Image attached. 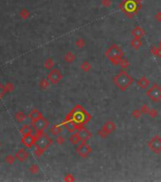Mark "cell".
Instances as JSON below:
<instances>
[{
    "mask_svg": "<svg viewBox=\"0 0 161 182\" xmlns=\"http://www.w3.org/2000/svg\"><path fill=\"white\" fill-rule=\"evenodd\" d=\"M148 115H149V116L151 117V118H153V119H155V118H156L158 116V112H157V110H155V109H150V111H149V113H148Z\"/></svg>",
    "mask_w": 161,
    "mask_h": 182,
    "instance_id": "cell-30",
    "label": "cell"
},
{
    "mask_svg": "<svg viewBox=\"0 0 161 182\" xmlns=\"http://www.w3.org/2000/svg\"><path fill=\"white\" fill-rule=\"evenodd\" d=\"M146 95L153 101H159L161 100V87L158 85H154L147 89Z\"/></svg>",
    "mask_w": 161,
    "mask_h": 182,
    "instance_id": "cell-5",
    "label": "cell"
},
{
    "mask_svg": "<svg viewBox=\"0 0 161 182\" xmlns=\"http://www.w3.org/2000/svg\"><path fill=\"white\" fill-rule=\"evenodd\" d=\"M37 137H34V136H31L30 135H27V136H24V137L22 139V142L24 143V145H26L27 147H30V146H32L34 143L36 142V139Z\"/></svg>",
    "mask_w": 161,
    "mask_h": 182,
    "instance_id": "cell-13",
    "label": "cell"
},
{
    "mask_svg": "<svg viewBox=\"0 0 161 182\" xmlns=\"http://www.w3.org/2000/svg\"><path fill=\"white\" fill-rule=\"evenodd\" d=\"M102 5L104 8H109L112 5V1L111 0H102Z\"/></svg>",
    "mask_w": 161,
    "mask_h": 182,
    "instance_id": "cell-33",
    "label": "cell"
},
{
    "mask_svg": "<svg viewBox=\"0 0 161 182\" xmlns=\"http://www.w3.org/2000/svg\"><path fill=\"white\" fill-rule=\"evenodd\" d=\"M91 68H92V65H91V64L89 63L88 61H84V63L81 65V69L84 72H88L89 70L91 69Z\"/></svg>",
    "mask_w": 161,
    "mask_h": 182,
    "instance_id": "cell-22",
    "label": "cell"
},
{
    "mask_svg": "<svg viewBox=\"0 0 161 182\" xmlns=\"http://www.w3.org/2000/svg\"><path fill=\"white\" fill-rule=\"evenodd\" d=\"M49 79H43L42 81H41V86L42 88H44V89H46V88H47L49 86Z\"/></svg>",
    "mask_w": 161,
    "mask_h": 182,
    "instance_id": "cell-29",
    "label": "cell"
},
{
    "mask_svg": "<svg viewBox=\"0 0 161 182\" xmlns=\"http://www.w3.org/2000/svg\"><path fill=\"white\" fill-rule=\"evenodd\" d=\"M148 147L151 151H153L155 154L161 153V137L155 136L148 141Z\"/></svg>",
    "mask_w": 161,
    "mask_h": 182,
    "instance_id": "cell-6",
    "label": "cell"
},
{
    "mask_svg": "<svg viewBox=\"0 0 161 182\" xmlns=\"http://www.w3.org/2000/svg\"><path fill=\"white\" fill-rule=\"evenodd\" d=\"M64 141H66V140H64V137L59 136L57 139H56V142H57L58 144H63V143H64Z\"/></svg>",
    "mask_w": 161,
    "mask_h": 182,
    "instance_id": "cell-36",
    "label": "cell"
},
{
    "mask_svg": "<svg viewBox=\"0 0 161 182\" xmlns=\"http://www.w3.org/2000/svg\"><path fill=\"white\" fill-rule=\"evenodd\" d=\"M47 125H49V122L43 117L33 122V126L37 132H43L47 127Z\"/></svg>",
    "mask_w": 161,
    "mask_h": 182,
    "instance_id": "cell-11",
    "label": "cell"
},
{
    "mask_svg": "<svg viewBox=\"0 0 161 182\" xmlns=\"http://www.w3.org/2000/svg\"><path fill=\"white\" fill-rule=\"evenodd\" d=\"M63 125L66 127V129L68 131V133H71V134H72V133H74V132H77V130L81 129V128L78 126L71 119H69L67 117L66 118V119H64Z\"/></svg>",
    "mask_w": 161,
    "mask_h": 182,
    "instance_id": "cell-10",
    "label": "cell"
},
{
    "mask_svg": "<svg viewBox=\"0 0 161 182\" xmlns=\"http://www.w3.org/2000/svg\"><path fill=\"white\" fill-rule=\"evenodd\" d=\"M137 2H138V1H141V0H137Z\"/></svg>",
    "mask_w": 161,
    "mask_h": 182,
    "instance_id": "cell-40",
    "label": "cell"
},
{
    "mask_svg": "<svg viewBox=\"0 0 161 182\" xmlns=\"http://www.w3.org/2000/svg\"><path fill=\"white\" fill-rule=\"evenodd\" d=\"M130 65V62L128 60H126V59H121L120 62H119V66L122 69H126V68H128V66Z\"/></svg>",
    "mask_w": 161,
    "mask_h": 182,
    "instance_id": "cell-26",
    "label": "cell"
},
{
    "mask_svg": "<svg viewBox=\"0 0 161 182\" xmlns=\"http://www.w3.org/2000/svg\"><path fill=\"white\" fill-rule=\"evenodd\" d=\"M130 44H131V47L134 48V50H137L142 46V41H141L140 38H135V39L132 40L131 42H130Z\"/></svg>",
    "mask_w": 161,
    "mask_h": 182,
    "instance_id": "cell-18",
    "label": "cell"
},
{
    "mask_svg": "<svg viewBox=\"0 0 161 182\" xmlns=\"http://www.w3.org/2000/svg\"><path fill=\"white\" fill-rule=\"evenodd\" d=\"M78 133H79V135L82 139V142H87V141L90 140V137H92V133L84 127L81 128Z\"/></svg>",
    "mask_w": 161,
    "mask_h": 182,
    "instance_id": "cell-12",
    "label": "cell"
},
{
    "mask_svg": "<svg viewBox=\"0 0 161 182\" xmlns=\"http://www.w3.org/2000/svg\"><path fill=\"white\" fill-rule=\"evenodd\" d=\"M47 79L52 85H57V83L63 79V74L61 73L59 69H52L47 75Z\"/></svg>",
    "mask_w": 161,
    "mask_h": 182,
    "instance_id": "cell-9",
    "label": "cell"
},
{
    "mask_svg": "<svg viewBox=\"0 0 161 182\" xmlns=\"http://www.w3.org/2000/svg\"><path fill=\"white\" fill-rule=\"evenodd\" d=\"M3 94H4V89L2 86H0V97H2Z\"/></svg>",
    "mask_w": 161,
    "mask_h": 182,
    "instance_id": "cell-38",
    "label": "cell"
},
{
    "mask_svg": "<svg viewBox=\"0 0 161 182\" xmlns=\"http://www.w3.org/2000/svg\"><path fill=\"white\" fill-rule=\"evenodd\" d=\"M62 126L61 125H53L51 128H50V132H51V134H53L55 136H57L59 135L61 132H62Z\"/></svg>",
    "mask_w": 161,
    "mask_h": 182,
    "instance_id": "cell-23",
    "label": "cell"
},
{
    "mask_svg": "<svg viewBox=\"0 0 161 182\" xmlns=\"http://www.w3.org/2000/svg\"><path fill=\"white\" fill-rule=\"evenodd\" d=\"M92 152V148L87 142H81V144L77 147V153L82 158H86Z\"/></svg>",
    "mask_w": 161,
    "mask_h": 182,
    "instance_id": "cell-8",
    "label": "cell"
},
{
    "mask_svg": "<svg viewBox=\"0 0 161 182\" xmlns=\"http://www.w3.org/2000/svg\"><path fill=\"white\" fill-rule=\"evenodd\" d=\"M69 141L74 144V145H77V144H79L80 142H82V139H81V137L79 135V133L78 132H74L71 134V136L69 137Z\"/></svg>",
    "mask_w": 161,
    "mask_h": 182,
    "instance_id": "cell-17",
    "label": "cell"
},
{
    "mask_svg": "<svg viewBox=\"0 0 161 182\" xmlns=\"http://www.w3.org/2000/svg\"><path fill=\"white\" fill-rule=\"evenodd\" d=\"M16 157L18 158V159H20L21 161H24L26 158H27L29 157V154L26 152V151L24 149H21L18 151V153H17Z\"/></svg>",
    "mask_w": 161,
    "mask_h": 182,
    "instance_id": "cell-20",
    "label": "cell"
},
{
    "mask_svg": "<svg viewBox=\"0 0 161 182\" xmlns=\"http://www.w3.org/2000/svg\"><path fill=\"white\" fill-rule=\"evenodd\" d=\"M52 143V140H50V137H49L47 135L40 136L37 137L36 140V148L40 149L41 151L44 152L45 150H47L49 147V145Z\"/></svg>",
    "mask_w": 161,
    "mask_h": 182,
    "instance_id": "cell-7",
    "label": "cell"
},
{
    "mask_svg": "<svg viewBox=\"0 0 161 182\" xmlns=\"http://www.w3.org/2000/svg\"><path fill=\"white\" fill-rule=\"evenodd\" d=\"M64 61L67 62V63H69V64H71V63H73L74 61H75V59H76V57H75V55L73 54L72 52H67L66 54H64Z\"/></svg>",
    "mask_w": 161,
    "mask_h": 182,
    "instance_id": "cell-19",
    "label": "cell"
},
{
    "mask_svg": "<svg viewBox=\"0 0 161 182\" xmlns=\"http://www.w3.org/2000/svg\"><path fill=\"white\" fill-rule=\"evenodd\" d=\"M123 51L117 45L111 46L105 52V56L114 65H119V62L123 58Z\"/></svg>",
    "mask_w": 161,
    "mask_h": 182,
    "instance_id": "cell-3",
    "label": "cell"
},
{
    "mask_svg": "<svg viewBox=\"0 0 161 182\" xmlns=\"http://www.w3.org/2000/svg\"><path fill=\"white\" fill-rule=\"evenodd\" d=\"M151 53L155 56H157V57H159V58H161V48H159L158 46L157 47H155V46L152 47Z\"/></svg>",
    "mask_w": 161,
    "mask_h": 182,
    "instance_id": "cell-24",
    "label": "cell"
},
{
    "mask_svg": "<svg viewBox=\"0 0 161 182\" xmlns=\"http://www.w3.org/2000/svg\"><path fill=\"white\" fill-rule=\"evenodd\" d=\"M158 47H159V48H161V41H160V42H159V44H158Z\"/></svg>",
    "mask_w": 161,
    "mask_h": 182,
    "instance_id": "cell-39",
    "label": "cell"
},
{
    "mask_svg": "<svg viewBox=\"0 0 161 182\" xmlns=\"http://www.w3.org/2000/svg\"><path fill=\"white\" fill-rule=\"evenodd\" d=\"M31 128H30L29 125H25L22 127V129H21V133H22L23 136H27V135H30L31 134Z\"/></svg>",
    "mask_w": 161,
    "mask_h": 182,
    "instance_id": "cell-25",
    "label": "cell"
},
{
    "mask_svg": "<svg viewBox=\"0 0 161 182\" xmlns=\"http://www.w3.org/2000/svg\"><path fill=\"white\" fill-rule=\"evenodd\" d=\"M53 65H54V62H53V60H52V59H47V60L46 61V64H45L46 68H49V69L52 68Z\"/></svg>",
    "mask_w": 161,
    "mask_h": 182,
    "instance_id": "cell-32",
    "label": "cell"
},
{
    "mask_svg": "<svg viewBox=\"0 0 161 182\" xmlns=\"http://www.w3.org/2000/svg\"><path fill=\"white\" fill-rule=\"evenodd\" d=\"M142 112L140 111V109H135L133 112H132V116L136 119H140L141 118V116H142Z\"/></svg>",
    "mask_w": 161,
    "mask_h": 182,
    "instance_id": "cell-28",
    "label": "cell"
},
{
    "mask_svg": "<svg viewBox=\"0 0 161 182\" xmlns=\"http://www.w3.org/2000/svg\"><path fill=\"white\" fill-rule=\"evenodd\" d=\"M113 82L120 90L125 91L134 83V79L124 69H122L114 77Z\"/></svg>",
    "mask_w": 161,
    "mask_h": 182,
    "instance_id": "cell-2",
    "label": "cell"
},
{
    "mask_svg": "<svg viewBox=\"0 0 161 182\" xmlns=\"http://www.w3.org/2000/svg\"><path fill=\"white\" fill-rule=\"evenodd\" d=\"M29 118L34 122V121H36V119L42 118V114L41 112H39L38 110H32L29 114Z\"/></svg>",
    "mask_w": 161,
    "mask_h": 182,
    "instance_id": "cell-21",
    "label": "cell"
},
{
    "mask_svg": "<svg viewBox=\"0 0 161 182\" xmlns=\"http://www.w3.org/2000/svg\"><path fill=\"white\" fill-rule=\"evenodd\" d=\"M102 128L107 133V135H110L116 130V124L111 121H108L103 124Z\"/></svg>",
    "mask_w": 161,
    "mask_h": 182,
    "instance_id": "cell-14",
    "label": "cell"
},
{
    "mask_svg": "<svg viewBox=\"0 0 161 182\" xmlns=\"http://www.w3.org/2000/svg\"><path fill=\"white\" fill-rule=\"evenodd\" d=\"M75 45L77 46V47L79 48H82L85 46V41L82 38H78L75 42Z\"/></svg>",
    "mask_w": 161,
    "mask_h": 182,
    "instance_id": "cell-27",
    "label": "cell"
},
{
    "mask_svg": "<svg viewBox=\"0 0 161 182\" xmlns=\"http://www.w3.org/2000/svg\"><path fill=\"white\" fill-rule=\"evenodd\" d=\"M98 135L101 137H102V139H105V137L108 136L107 133L104 131V129H102V128H101V129L98 131Z\"/></svg>",
    "mask_w": 161,
    "mask_h": 182,
    "instance_id": "cell-34",
    "label": "cell"
},
{
    "mask_svg": "<svg viewBox=\"0 0 161 182\" xmlns=\"http://www.w3.org/2000/svg\"><path fill=\"white\" fill-rule=\"evenodd\" d=\"M150 85H151L150 80L145 76H143L137 80V86L139 88H141V89H146V88L150 86Z\"/></svg>",
    "mask_w": 161,
    "mask_h": 182,
    "instance_id": "cell-15",
    "label": "cell"
},
{
    "mask_svg": "<svg viewBox=\"0 0 161 182\" xmlns=\"http://www.w3.org/2000/svg\"><path fill=\"white\" fill-rule=\"evenodd\" d=\"M154 17H155V21H157V22H161V12H156Z\"/></svg>",
    "mask_w": 161,
    "mask_h": 182,
    "instance_id": "cell-37",
    "label": "cell"
},
{
    "mask_svg": "<svg viewBox=\"0 0 161 182\" xmlns=\"http://www.w3.org/2000/svg\"><path fill=\"white\" fill-rule=\"evenodd\" d=\"M131 34L135 38H142L146 34V32L141 28V27H136V28H134L132 29Z\"/></svg>",
    "mask_w": 161,
    "mask_h": 182,
    "instance_id": "cell-16",
    "label": "cell"
},
{
    "mask_svg": "<svg viewBox=\"0 0 161 182\" xmlns=\"http://www.w3.org/2000/svg\"><path fill=\"white\" fill-rule=\"evenodd\" d=\"M140 111L142 112L143 115H146L149 113V111H150V108H149V106H148L147 104H143L141 106V108H140Z\"/></svg>",
    "mask_w": 161,
    "mask_h": 182,
    "instance_id": "cell-31",
    "label": "cell"
},
{
    "mask_svg": "<svg viewBox=\"0 0 161 182\" xmlns=\"http://www.w3.org/2000/svg\"><path fill=\"white\" fill-rule=\"evenodd\" d=\"M67 117L71 119L80 128L84 127V124H86L91 119L90 114L81 104H77Z\"/></svg>",
    "mask_w": 161,
    "mask_h": 182,
    "instance_id": "cell-1",
    "label": "cell"
},
{
    "mask_svg": "<svg viewBox=\"0 0 161 182\" xmlns=\"http://www.w3.org/2000/svg\"><path fill=\"white\" fill-rule=\"evenodd\" d=\"M64 181H67V182H71V181H74L75 180V177H74L71 174H68V175H67L66 176H64Z\"/></svg>",
    "mask_w": 161,
    "mask_h": 182,
    "instance_id": "cell-35",
    "label": "cell"
},
{
    "mask_svg": "<svg viewBox=\"0 0 161 182\" xmlns=\"http://www.w3.org/2000/svg\"><path fill=\"white\" fill-rule=\"evenodd\" d=\"M139 7L137 6V2L135 1H125L123 3L120 4V9L121 11H123L126 14L128 15V17H133L136 13L137 12V11L139 10Z\"/></svg>",
    "mask_w": 161,
    "mask_h": 182,
    "instance_id": "cell-4",
    "label": "cell"
}]
</instances>
